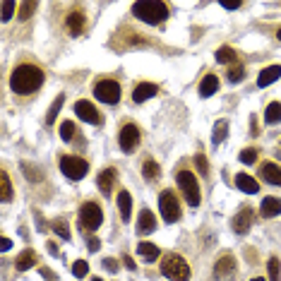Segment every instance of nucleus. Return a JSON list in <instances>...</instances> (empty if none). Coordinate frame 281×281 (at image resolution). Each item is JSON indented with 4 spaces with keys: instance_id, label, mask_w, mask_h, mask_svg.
Segmentation results:
<instances>
[{
    "instance_id": "26",
    "label": "nucleus",
    "mask_w": 281,
    "mask_h": 281,
    "mask_svg": "<svg viewBox=\"0 0 281 281\" xmlns=\"http://www.w3.org/2000/svg\"><path fill=\"white\" fill-rule=\"evenodd\" d=\"M137 252H140V255H142L144 260H149V262H152V260H156L159 255H161V250L156 248L154 243H140V245H137Z\"/></svg>"
},
{
    "instance_id": "3",
    "label": "nucleus",
    "mask_w": 281,
    "mask_h": 281,
    "mask_svg": "<svg viewBox=\"0 0 281 281\" xmlns=\"http://www.w3.org/2000/svg\"><path fill=\"white\" fill-rule=\"evenodd\" d=\"M161 274L171 281H187L190 279V265H187L180 255L168 252V255L161 260Z\"/></svg>"
},
{
    "instance_id": "20",
    "label": "nucleus",
    "mask_w": 281,
    "mask_h": 281,
    "mask_svg": "<svg viewBox=\"0 0 281 281\" xmlns=\"http://www.w3.org/2000/svg\"><path fill=\"white\" fill-rule=\"evenodd\" d=\"M219 92V77L217 75H204V79L202 82H200V96H204V99H207V96H211V94H217Z\"/></svg>"
},
{
    "instance_id": "14",
    "label": "nucleus",
    "mask_w": 281,
    "mask_h": 281,
    "mask_svg": "<svg viewBox=\"0 0 281 281\" xmlns=\"http://www.w3.org/2000/svg\"><path fill=\"white\" fill-rule=\"evenodd\" d=\"M260 214L265 219H274L281 214V200L279 197H265L260 204Z\"/></svg>"
},
{
    "instance_id": "27",
    "label": "nucleus",
    "mask_w": 281,
    "mask_h": 281,
    "mask_svg": "<svg viewBox=\"0 0 281 281\" xmlns=\"http://www.w3.org/2000/svg\"><path fill=\"white\" fill-rule=\"evenodd\" d=\"M0 185H3L0 200H3V202H10V200H12V183H10L8 171H0Z\"/></svg>"
},
{
    "instance_id": "2",
    "label": "nucleus",
    "mask_w": 281,
    "mask_h": 281,
    "mask_svg": "<svg viewBox=\"0 0 281 281\" xmlns=\"http://www.w3.org/2000/svg\"><path fill=\"white\" fill-rule=\"evenodd\" d=\"M133 15L144 24H161L168 17V5L161 0H142L133 5Z\"/></svg>"
},
{
    "instance_id": "48",
    "label": "nucleus",
    "mask_w": 281,
    "mask_h": 281,
    "mask_svg": "<svg viewBox=\"0 0 281 281\" xmlns=\"http://www.w3.org/2000/svg\"><path fill=\"white\" fill-rule=\"evenodd\" d=\"M94 281H101V279H99V276H94Z\"/></svg>"
},
{
    "instance_id": "8",
    "label": "nucleus",
    "mask_w": 281,
    "mask_h": 281,
    "mask_svg": "<svg viewBox=\"0 0 281 281\" xmlns=\"http://www.w3.org/2000/svg\"><path fill=\"white\" fill-rule=\"evenodd\" d=\"M60 171L68 176L70 180H82L89 171V164L79 156H62L60 159Z\"/></svg>"
},
{
    "instance_id": "13",
    "label": "nucleus",
    "mask_w": 281,
    "mask_h": 281,
    "mask_svg": "<svg viewBox=\"0 0 281 281\" xmlns=\"http://www.w3.org/2000/svg\"><path fill=\"white\" fill-rule=\"evenodd\" d=\"M260 176H262V180L272 183V185H281V166L272 164V161L260 166Z\"/></svg>"
},
{
    "instance_id": "49",
    "label": "nucleus",
    "mask_w": 281,
    "mask_h": 281,
    "mask_svg": "<svg viewBox=\"0 0 281 281\" xmlns=\"http://www.w3.org/2000/svg\"><path fill=\"white\" fill-rule=\"evenodd\" d=\"M279 41H281V29H279Z\"/></svg>"
},
{
    "instance_id": "45",
    "label": "nucleus",
    "mask_w": 281,
    "mask_h": 281,
    "mask_svg": "<svg viewBox=\"0 0 281 281\" xmlns=\"http://www.w3.org/2000/svg\"><path fill=\"white\" fill-rule=\"evenodd\" d=\"M123 262H125V267H127V269H135V262H133V257H130V255H125Z\"/></svg>"
},
{
    "instance_id": "37",
    "label": "nucleus",
    "mask_w": 281,
    "mask_h": 281,
    "mask_svg": "<svg viewBox=\"0 0 281 281\" xmlns=\"http://www.w3.org/2000/svg\"><path fill=\"white\" fill-rule=\"evenodd\" d=\"M241 161L243 164H255V161H257V149H243L241 152Z\"/></svg>"
},
{
    "instance_id": "29",
    "label": "nucleus",
    "mask_w": 281,
    "mask_h": 281,
    "mask_svg": "<svg viewBox=\"0 0 281 281\" xmlns=\"http://www.w3.org/2000/svg\"><path fill=\"white\" fill-rule=\"evenodd\" d=\"M62 103H65V96H62V94H58V96H55V101L51 103V109H48V113H46V123H48V125L55 123V116L60 113Z\"/></svg>"
},
{
    "instance_id": "12",
    "label": "nucleus",
    "mask_w": 281,
    "mask_h": 281,
    "mask_svg": "<svg viewBox=\"0 0 281 281\" xmlns=\"http://www.w3.org/2000/svg\"><path fill=\"white\" fill-rule=\"evenodd\" d=\"M159 94V87L152 84V82H140V84L135 87V92H133V101L135 103H144L149 101L152 96H156Z\"/></svg>"
},
{
    "instance_id": "9",
    "label": "nucleus",
    "mask_w": 281,
    "mask_h": 281,
    "mask_svg": "<svg viewBox=\"0 0 281 281\" xmlns=\"http://www.w3.org/2000/svg\"><path fill=\"white\" fill-rule=\"evenodd\" d=\"M118 144L123 152H133L137 144H140V127L135 123H125L118 133Z\"/></svg>"
},
{
    "instance_id": "42",
    "label": "nucleus",
    "mask_w": 281,
    "mask_h": 281,
    "mask_svg": "<svg viewBox=\"0 0 281 281\" xmlns=\"http://www.w3.org/2000/svg\"><path fill=\"white\" fill-rule=\"evenodd\" d=\"M10 248H12V241H10V238H0V250L5 252V250H10Z\"/></svg>"
},
{
    "instance_id": "21",
    "label": "nucleus",
    "mask_w": 281,
    "mask_h": 281,
    "mask_svg": "<svg viewBox=\"0 0 281 281\" xmlns=\"http://www.w3.org/2000/svg\"><path fill=\"white\" fill-rule=\"evenodd\" d=\"M15 267L19 269V272H27V269H31V267H36V252L34 250H24L22 255L17 257V262H15Z\"/></svg>"
},
{
    "instance_id": "18",
    "label": "nucleus",
    "mask_w": 281,
    "mask_h": 281,
    "mask_svg": "<svg viewBox=\"0 0 281 281\" xmlns=\"http://www.w3.org/2000/svg\"><path fill=\"white\" fill-rule=\"evenodd\" d=\"M116 168H106V171L99 173V178H96V185L101 190L103 195H111V190H113V180H116Z\"/></svg>"
},
{
    "instance_id": "38",
    "label": "nucleus",
    "mask_w": 281,
    "mask_h": 281,
    "mask_svg": "<svg viewBox=\"0 0 281 281\" xmlns=\"http://www.w3.org/2000/svg\"><path fill=\"white\" fill-rule=\"evenodd\" d=\"M195 166H197V171L202 173V176H207V173H209V164H207V156H204V154H197L195 156Z\"/></svg>"
},
{
    "instance_id": "41",
    "label": "nucleus",
    "mask_w": 281,
    "mask_h": 281,
    "mask_svg": "<svg viewBox=\"0 0 281 281\" xmlns=\"http://www.w3.org/2000/svg\"><path fill=\"white\" fill-rule=\"evenodd\" d=\"M103 267L109 269V272H118L120 267H118V260H113V257H106L103 260Z\"/></svg>"
},
{
    "instance_id": "24",
    "label": "nucleus",
    "mask_w": 281,
    "mask_h": 281,
    "mask_svg": "<svg viewBox=\"0 0 281 281\" xmlns=\"http://www.w3.org/2000/svg\"><path fill=\"white\" fill-rule=\"evenodd\" d=\"M265 123H267V125L281 123V103H279V101H272L269 106H267V111H265Z\"/></svg>"
},
{
    "instance_id": "1",
    "label": "nucleus",
    "mask_w": 281,
    "mask_h": 281,
    "mask_svg": "<svg viewBox=\"0 0 281 281\" xmlns=\"http://www.w3.org/2000/svg\"><path fill=\"white\" fill-rule=\"evenodd\" d=\"M41 84H44V70L36 68V65H29V62L17 65L12 75H10V87H12L15 94H31Z\"/></svg>"
},
{
    "instance_id": "31",
    "label": "nucleus",
    "mask_w": 281,
    "mask_h": 281,
    "mask_svg": "<svg viewBox=\"0 0 281 281\" xmlns=\"http://www.w3.org/2000/svg\"><path fill=\"white\" fill-rule=\"evenodd\" d=\"M51 228H53L55 233L60 235L62 241H70V228H68V221H65V219H58V221H53V224H51Z\"/></svg>"
},
{
    "instance_id": "7",
    "label": "nucleus",
    "mask_w": 281,
    "mask_h": 281,
    "mask_svg": "<svg viewBox=\"0 0 281 281\" xmlns=\"http://www.w3.org/2000/svg\"><path fill=\"white\" fill-rule=\"evenodd\" d=\"M94 96L103 103H118L120 101V84H118L116 79H101V82H96L94 84Z\"/></svg>"
},
{
    "instance_id": "23",
    "label": "nucleus",
    "mask_w": 281,
    "mask_h": 281,
    "mask_svg": "<svg viewBox=\"0 0 281 281\" xmlns=\"http://www.w3.org/2000/svg\"><path fill=\"white\" fill-rule=\"evenodd\" d=\"M226 135H228V120H217L214 123V130H211V142L214 144H221V142L226 140Z\"/></svg>"
},
{
    "instance_id": "39",
    "label": "nucleus",
    "mask_w": 281,
    "mask_h": 281,
    "mask_svg": "<svg viewBox=\"0 0 281 281\" xmlns=\"http://www.w3.org/2000/svg\"><path fill=\"white\" fill-rule=\"evenodd\" d=\"M22 168H24V176L29 180H41V173H39V168H34L31 164H22Z\"/></svg>"
},
{
    "instance_id": "32",
    "label": "nucleus",
    "mask_w": 281,
    "mask_h": 281,
    "mask_svg": "<svg viewBox=\"0 0 281 281\" xmlns=\"http://www.w3.org/2000/svg\"><path fill=\"white\" fill-rule=\"evenodd\" d=\"M267 269H269V281H281V262H279V260L269 257Z\"/></svg>"
},
{
    "instance_id": "43",
    "label": "nucleus",
    "mask_w": 281,
    "mask_h": 281,
    "mask_svg": "<svg viewBox=\"0 0 281 281\" xmlns=\"http://www.w3.org/2000/svg\"><path fill=\"white\" fill-rule=\"evenodd\" d=\"M99 248H101V243H99V238H92V241H89V250H92V252H94V250H99Z\"/></svg>"
},
{
    "instance_id": "40",
    "label": "nucleus",
    "mask_w": 281,
    "mask_h": 281,
    "mask_svg": "<svg viewBox=\"0 0 281 281\" xmlns=\"http://www.w3.org/2000/svg\"><path fill=\"white\" fill-rule=\"evenodd\" d=\"M226 77H228V82H241L243 79V68L241 65H238V68H231Z\"/></svg>"
},
{
    "instance_id": "35",
    "label": "nucleus",
    "mask_w": 281,
    "mask_h": 281,
    "mask_svg": "<svg viewBox=\"0 0 281 281\" xmlns=\"http://www.w3.org/2000/svg\"><path fill=\"white\" fill-rule=\"evenodd\" d=\"M31 12H36V3H31V0L19 3V19H29Z\"/></svg>"
},
{
    "instance_id": "30",
    "label": "nucleus",
    "mask_w": 281,
    "mask_h": 281,
    "mask_svg": "<svg viewBox=\"0 0 281 281\" xmlns=\"http://www.w3.org/2000/svg\"><path fill=\"white\" fill-rule=\"evenodd\" d=\"M217 62L221 65H228V62H235V51L231 46H221L217 51Z\"/></svg>"
},
{
    "instance_id": "25",
    "label": "nucleus",
    "mask_w": 281,
    "mask_h": 281,
    "mask_svg": "<svg viewBox=\"0 0 281 281\" xmlns=\"http://www.w3.org/2000/svg\"><path fill=\"white\" fill-rule=\"evenodd\" d=\"M142 176H144V180H156L159 176H161V171H159V164L156 161H152V159H147L144 164H142Z\"/></svg>"
},
{
    "instance_id": "4",
    "label": "nucleus",
    "mask_w": 281,
    "mask_h": 281,
    "mask_svg": "<svg viewBox=\"0 0 281 281\" xmlns=\"http://www.w3.org/2000/svg\"><path fill=\"white\" fill-rule=\"evenodd\" d=\"M178 187L183 190V197L187 200L190 207H197L200 204V185H197V178L192 176V171H178Z\"/></svg>"
},
{
    "instance_id": "15",
    "label": "nucleus",
    "mask_w": 281,
    "mask_h": 281,
    "mask_svg": "<svg viewBox=\"0 0 281 281\" xmlns=\"http://www.w3.org/2000/svg\"><path fill=\"white\" fill-rule=\"evenodd\" d=\"M235 185H238V190L248 192V195H257L260 192V183L252 176H248V173H238L235 176Z\"/></svg>"
},
{
    "instance_id": "10",
    "label": "nucleus",
    "mask_w": 281,
    "mask_h": 281,
    "mask_svg": "<svg viewBox=\"0 0 281 281\" xmlns=\"http://www.w3.org/2000/svg\"><path fill=\"white\" fill-rule=\"evenodd\" d=\"M75 113H77L84 123H92V125L101 123V116H99V111L94 109L92 101H77V103H75Z\"/></svg>"
},
{
    "instance_id": "36",
    "label": "nucleus",
    "mask_w": 281,
    "mask_h": 281,
    "mask_svg": "<svg viewBox=\"0 0 281 281\" xmlns=\"http://www.w3.org/2000/svg\"><path fill=\"white\" fill-rule=\"evenodd\" d=\"M87 272H89V265H87L84 260H77V262L72 265V274H75L77 279H82V276H87Z\"/></svg>"
},
{
    "instance_id": "22",
    "label": "nucleus",
    "mask_w": 281,
    "mask_h": 281,
    "mask_svg": "<svg viewBox=\"0 0 281 281\" xmlns=\"http://www.w3.org/2000/svg\"><path fill=\"white\" fill-rule=\"evenodd\" d=\"M233 267H235L233 255H224V257L214 265V276H226L228 272H233Z\"/></svg>"
},
{
    "instance_id": "17",
    "label": "nucleus",
    "mask_w": 281,
    "mask_h": 281,
    "mask_svg": "<svg viewBox=\"0 0 281 281\" xmlns=\"http://www.w3.org/2000/svg\"><path fill=\"white\" fill-rule=\"evenodd\" d=\"M118 209H120V219L127 224V221H130V214H133V197H130L127 190H120V192H118Z\"/></svg>"
},
{
    "instance_id": "19",
    "label": "nucleus",
    "mask_w": 281,
    "mask_h": 281,
    "mask_svg": "<svg viewBox=\"0 0 281 281\" xmlns=\"http://www.w3.org/2000/svg\"><path fill=\"white\" fill-rule=\"evenodd\" d=\"M279 77H281V65H269V68H265V70L260 72L257 87H269V84H274Z\"/></svg>"
},
{
    "instance_id": "44",
    "label": "nucleus",
    "mask_w": 281,
    "mask_h": 281,
    "mask_svg": "<svg viewBox=\"0 0 281 281\" xmlns=\"http://www.w3.org/2000/svg\"><path fill=\"white\" fill-rule=\"evenodd\" d=\"M221 8H226V10H238V8H241V3H221Z\"/></svg>"
},
{
    "instance_id": "6",
    "label": "nucleus",
    "mask_w": 281,
    "mask_h": 281,
    "mask_svg": "<svg viewBox=\"0 0 281 281\" xmlns=\"http://www.w3.org/2000/svg\"><path fill=\"white\" fill-rule=\"evenodd\" d=\"M159 209H161V217H164L166 224H176L180 219L178 197L173 195L171 190H164V192H161V197H159Z\"/></svg>"
},
{
    "instance_id": "47",
    "label": "nucleus",
    "mask_w": 281,
    "mask_h": 281,
    "mask_svg": "<svg viewBox=\"0 0 281 281\" xmlns=\"http://www.w3.org/2000/svg\"><path fill=\"white\" fill-rule=\"evenodd\" d=\"M252 281H265V279H262V276H257V279H252Z\"/></svg>"
},
{
    "instance_id": "11",
    "label": "nucleus",
    "mask_w": 281,
    "mask_h": 281,
    "mask_svg": "<svg viewBox=\"0 0 281 281\" xmlns=\"http://www.w3.org/2000/svg\"><path fill=\"white\" fill-rule=\"evenodd\" d=\"M231 226H233L235 233H248L250 226H252V209H250V207H243V209L233 217Z\"/></svg>"
},
{
    "instance_id": "5",
    "label": "nucleus",
    "mask_w": 281,
    "mask_h": 281,
    "mask_svg": "<svg viewBox=\"0 0 281 281\" xmlns=\"http://www.w3.org/2000/svg\"><path fill=\"white\" fill-rule=\"evenodd\" d=\"M103 221V211L96 202H84L79 207V226L84 231H96Z\"/></svg>"
},
{
    "instance_id": "46",
    "label": "nucleus",
    "mask_w": 281,
    "mask_h": 281,
    "mask_svg": "<svg viewBox=\"0 0 281 281\" xmlns=\"http://www.w3.org/2000/svg\"><path fill=\"white\" fill-rule=\"evenodd\" d=\"M46 248L51 255H58V245H55V243H46Z\"/></svg>"
},
{
    "instance_id": "28",
    "label": "nucleus",
    "mask_w": 281,
    "mask_h": 281,
    "mask_svg": "<svg viewBox=\"0 0 281 281\" xmlns=\"http://www.w3.org/2000/svg\"><path fill=\"white\" fill-rule=\"evenodd\" d=\"M82 27H84V15H82V12H70V15H68V29L72 31V34H79V31H82Z\"/></svg>"
},
{
    "instance_id": "34",
    "label": "nucleus",
    "mask_w": 281,
    "mask_h": 281,
    "mask_svg": "<svg viewBox=\"0 0 281 281\" xmlns=\"http://www.w3.org/2000/svg\"><path fill=\"white\" fill-rule=\"evenodd\" d=\"M15 10H19V5L12 3V0H5V3H3V22H10L12 15H15Z\"/></svg>"
},
{
    "instance_id": "16",
    "label": "nucleus",
    "mask_w": 281,
    "mask_h": 281,
    "mask_svg": "<svg viewBox=\"0 0 281 281\" xmlns=\"http://www.w3.org/2000/svg\"><path fill=\"white\" fill-rule=\"evenodd\" d=\"M154 228H156V217L149 209H142L140 219H137V233L147 235V233H152Z\"/></svg>"
},
{
    "instance_id": "33",
    "label": "nucleus",
    "mask_w": 281,
    "mask_h": 281,
    "mask_svg": "<svg viewBox=\"0 0 281 281\" xmlns=\"http://www.w3.org/2000/svg\"><path fill=\"white\" fill-rule=\"evenodd\" d=\"M75 133H77V127H75V123H72V120H65V123L60 125V137L65 142H70L72 137H75Z\"/></svg>"
}]
</instances>
